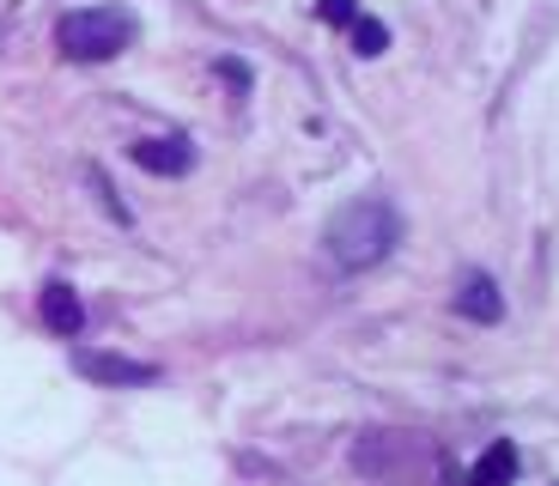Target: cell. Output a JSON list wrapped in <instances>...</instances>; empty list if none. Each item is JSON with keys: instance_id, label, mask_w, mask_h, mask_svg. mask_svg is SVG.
Segmentation results:
<instances>
[{"instance_id": "1", "label": "cell", "mask_w": 559, "mask_h": 486, "mask_svg": "<svg viewBox=\"0 0 559 486\" xmlns=\"http://www.w3.org/2000/svg\"><path fill=\"white\" fill-rule=\"evenodd\" d=\"M322 244H329L335 268H347V274H365V268H378V262H390V256H395V244H402V213H395L383 194L347 201V208L329 220Z\"/></svg>"}, {"instance_id": "2", "label": "cell", "mask_w": 559, "mask_h": 486, "mask_svg": "<svg viewBox=\"0 0 559 486\" xmlns=\"http://www.w3.org/2000/svg\"><path fill=\"white\" fill-rule=\"evenodd\" d=\"M134 13L128 7H80V13H61L56 25V49L68 61H116L134 43Z\"/></svg>"}, {"instance_id": "3", "label": "cell", "mask_w": 559, "mask_h": 486, "mask_svg": "<svg viewBox=\"0 0 559 486\" xmlns=\"http://www.w3.org/2000/svg\"><path fill=\"white\" fill-rule=\"evenodd\" d=\"M73 371L85 383H104V389H140V383H158V365L146 359H122V353H104V347H73Z\"/></svg>"}, {"instance_id": "4", "label": "cell", "mask_w": 559, "mask_h": 486, "mask_svg": "<svg viewBox=\"0 0 559 486\" xmlns=\"http://www.w3.org/2000/svg\"><path fill=\"white\" fill-rule=\"evenodd\" d=\"M128 158H134L146 177H182V170L195 165V146H189V140H177V134H146V140H134V146H128Z\"/></svg>"}, {"instance_id": "5", "label": "cell", "mask_w": 559, "mask_h": 486, "mask_svg": "<svg viewBox=\"0 0 559 486\" xmlns=\"http://www.w3.org/2000/svg\"><path fill=\"white\" fill-rule=\"evenodd\" d=\"M37 310H43V322H49L61 341H73V334L85 329V305H80V292H73L68 280H49V286L37 292Z\"/></svg>"}, {"instance_id": "6", "label": "cell", "mask_w": 559, "mask_h": 486, "mask_svg": "<svg viewBox=\"0 0 559 486\" xmlns=\"http://www.w3.org/2000/svg\"><path fill=\"white\" fill-rule=\"evenodd\" d=\"M456 310H462V317H475V322H499L504 317V298H499V286H492L487 274H468L456 286Z\"/></svg>"}, {"instance_id": "7", "label": "cell", "mask_w": 559, "mask_h": 486, "mask_svg": "<svg viewBox=\"0 0 559 486\" xmlns=\"http://www.w3.org/2000/svg\"><path fill=\"white\" fill-rule=\"evenodd\" d=\"M518 481V444H487L480 450V462L468 469V486H511Z\"/></svg>"}, {"instance_id": "8", "label": "cell", "mask_w": 559, "mask_h": 486, "mask_svg": "<svg viewBox=\"0 0 559 486\" xmlns=\"http://www.w3.org/2000/svg\"><path fill=\"white\" fill-rule=\"evenodd\" d=\"M353 56H365V61H371V56H383V49H390V25H383V19H353Z\"/></svg>"}, {"instance_id": "9", "label": "cell", "mask_w": 559, "mask_h": 486, "mask_svg": "<svg viewBox=\"0 0 559 486\" xmlns=\"http://www.w3.org/2000/svg\"><path fill=\"white\" fill-rule=\"evenodd\" d=\"M317 19H322V25H341V31H347L353 19H359V0H317Z\"/></svg>"}, {"instance_id": "10", "label": "cell", "mask_w": 559, "mask_h": 486, "mask_svg": "<svg viewBox=\"0 0 559 486\" xmlns=\"http://www.w3.org/2000/svg\"><path fill=\"white\" fill-rule=\"evenodd\" d=\"M219 80H231V85H250V68H243V61H219Z\"/></svg>"}]
</instances>
